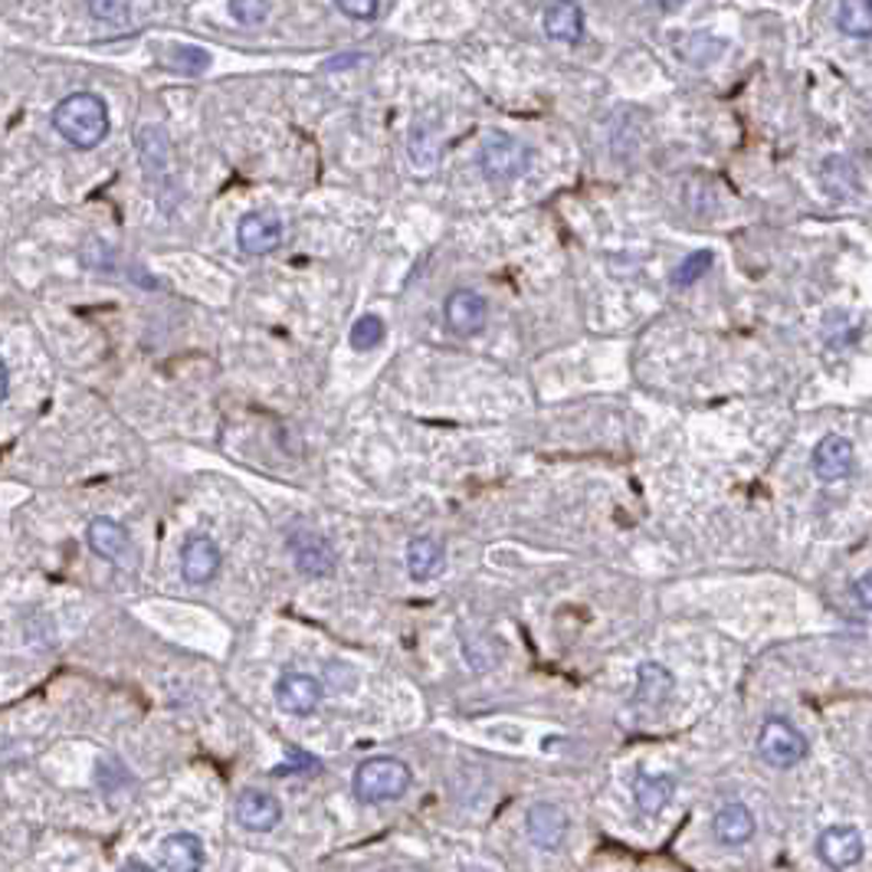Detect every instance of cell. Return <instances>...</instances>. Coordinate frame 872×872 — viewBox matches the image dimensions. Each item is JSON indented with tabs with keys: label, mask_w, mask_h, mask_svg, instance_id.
<instances>
[{
	"label": "cell",
	"mask_w": 872,
	"mask_h": 872,
	"mask_svg": "<svg viewBox=\"0 0 872 872\" xmlns=\"http://www.w3.org/2000/svg\"><path fill=\"white\" fill-rule=\"evenodd\" d=\"M289 551H292V564L305 578L322 581V578H332L335 574V551H332V545L322 535L299 528V532L289 535Z\"/></svg>",
	"instance_id": "obj_5"
},
{
	"label": "cell",
	"mask_w": 872,
	"mask_h": 872,
	"mask_svg": "<svg viewBox=\"0 0 872 872\" xmlns=\"http://www.w3.org/2000/svg\"><path fill=\"white\" fill-rule=\"evenodd\" d=\"M165 66H171L175 72H185V76H201L211 69V53L204 46H171V53L165 56Z\"/></svg>",
	"instance_id": "obj_22"
},
{
	"label": "cell",
	"mask_w": 872,
	"mask_h": 872,
	"mask_svg": "<svg viewBox=\"0 0 872 872\" xmlns=\"http://www.w3.org/2000/svg\"><path fill=\"white\" fill-rule=\"evenodd\" d=\"M226 10L243 26H256V23H262L269 16V3H259V0H233Z\"/></svg>",
	"instance_id": "obj_27"
},
{
	"label": "cell",
	"mask_w": 872,
	"mask_h": 872,
	"mask_svg": "<svg viewBox=\"0 0 872 872\" xmlns=\"http://www.w3.org/2000/svg\"><path fill=\"white\" fill-rule=\"evenodd\" d=\"M754 814L745 804H728L715 814L712 820V834L718 837V843L725 847H741L754 837Z\"/></svg>",
	"instance_id": "obj_16"
},
{
	"label": "cell",
	"mask_w": 872,
	"mask_h": 872,
	"mask_svg": "<svg viewBox=\"0 0 872 872\" xmlns=\"http://www.w3.org/2000/svg\"><path fill=\"white\" fill-rule=\"evenodd\" d=\"M276 702L289 715H312L322 702V682L309 672H282L276 682Z\"/></svg>",
	"instance_id": "obj_10"
},
{
	"label": "cell",
	"mask_w": 872,
	"mask_h": 872,
	"mask_svg": "<svg viewBox=\"0 0 872 872\" xmlns=\"http://www.w3.org/2000/svg\"><path fill=\"white\" fill-rule=\"evenodd\" d=\"M837 26L847 36H870L872 33V7L860 0H847L837 7Z\"/></svg>",
	"instance_id": "obj_23"
},
{
	"label": "cell",
	"mask_w": 872,
	"mask_h": 872,
	"mask_svg": "<svg viewBox=\"0 0 872 872\" xmlns=\"http://www.w3.org/2000/svg\"><path fill=\"white\" fill-rule=\"evenodd\" d=\"M532 165V152L528 145H522L515 135L508 132H485L479 142V168L489 181L495 185H512L518 181Z\"/></svg>",
	"instance_id": "obj_2"
},
{
	"label": "cell",
	"mask_w": 872,
	"mask_h": 872,
	"mask_svg": "<svg viewBox=\"0 0 872 872\" xmlns=\"http://www.w3.org/2000/svg\"><path fill=\"white\" fill-rule=\"evenodd\" d=\"M758 754L771 768H794L807 754V738L787 718H768L758 735Z\"/></svg>",
	"instance_id": "obj_4"
},
{
	"label": "cell",
	"mask_w": 872,
	"mask_h": 872,
	"mask_svg": "<svg viewBox=\"0 0 872 872\" xmlns=\"http://www.w3.org/2000/svg\"><path fill=\"white\" fill-rule=\"evenodd\" d=\"M286 236V226L282 217L272 214V211H256V214H246L236 226V246L246 253V256H266L272 249H279Z\"/></svg>",
	"instance_id": "obj_7"
},
{
	"label": "cell",
	"mask_w": 872,
	"mask_h": 872,
	"mask_svg": "<svg viewBox=\"0 0 872 872\" xmlns=\"http://www.w3.org/2000/svg\"><path fill=\"white\" fill-rule=\"evenodd\" d=\"M672 692V672L659 662H644L637 672V702L644 705H659Z\"/></svg>",
	"instance_id": "obj_21"
},
{
	"label": "cell",
	"mask_w": 872,
	"mask_h": 872,
	"mask_svg": "<svg viewBox=\"0 0 872 872\" xmlns=\"http://www.w3.org/2000/svg\"><path fill=\"white\" fill-rule=\"evenodd\" d=\"M7 391H10V371H7V365L0 358V404L7 401Z\"/></svg>",
	"instance_id": "obj_31"
},
{
	"label": "cell",
	"mask_w": 872,
	"mask_h": 872,
	"mask_svg": "<svg viewBox=\"0 0 872 872\" xmlns=\"http://www.w3.org/2000/svg\"><path fill=\"white\" fill-rule=\"evenodd\" d=\"M436 155H439V148H436V142L431 138V132H424L417 125L411 132V161H414V168H434Z\"/></svg>",
	"instance_id": "obj_26"
},
{
	"label": "cell",
	"mask_w": 872,
	"mask_h": 872,
	"mask_svg": "<svg viewBox=\"0 0 872 872\" xmlns=\"http://www.w3.org/2000/svg\"><path fill=\"white\" fill-rule=\"evenodd\" d=\"M220 548L208 535H191L181 548V574L191 584H211L220 574Z\"/></svg>",
	"instance_id": "obj_12"
},
{
	"label": "cell",
	"mask_w": 872,
	"mask_h": 872,
	"mask_svg": "<svg viewBox=\"0 0 872 872\" xmlns=\"http://www.w3.org/2000/svg\"><path fill=\"white\" fill-rule=\"evenodd\" d=\"M672 791H675L672 774H650V771L634 774V801L640 814H659L669 804Z\"/></svg>",
	"instance_id": "obj_19"
},
{
	"label": "cell",
	"mask_w": 872,
	"mask_h": 872,
	"mask_svg": "<svg viewBox=\"0 0 872 872\" xmlns=\"http://www.w3.org/2000/svg\"><path fill=\"white\" fill-rule=\"evenodd\" d=\"M204 860H208V853H204L201 837H194L188 830L168 834L161 840V867L168 872H201Z\"/></svg>",
	"instance_id": "obj_14"
},
{
	"label": "cell",
	"mask_w": 872,
	"mask_h": 872,
	"mask_svg": "<svg viewBox=\"0 0 872 872\" xmlns=\"http://www.w3.org/2000/svg\"><path fill=\"white\" fill-rule=\"evenodd\" d=\"M122 872H152V870H148L145 863H128V867H125Z\"/></svg>",
	"instance_id": "obj_33"
},
{
	"label": "cell",
	"mask_w": 872,
	"mask_h": 872,
	"mask_svg": "<svg viewBox=\"0 0 872 872\" xmlns=\"http://www.w3.org/2000/svg\"><path fill=\"white\" fill-rule=\"evenodd\" d=\"M414 774L401 758H371L355 771V794L365 804H388L404 797Z\"/></svg>",
	"instance_id": "obj_3"
},
{
	"label": "cell",
	"mask_w": 872,
	"mask_h": 872,
	"mask_svg": "<svg viewBox=\"0 0 872 872\" xmlns=\"http://www.w3.org/2000/svg\"><path fill=\"white\" fill-rule=\"evenodd\" d=\"M485 312H489L485 299H482L479 292H472V289H456V292L446 299V305H443L446 325H449V332H456V335H476V332H482V325H485Z\"/></svg>",
	"instance_id": "obj_13"
},
{
	"label": "cell",
	"mask_w": 872,
	"mask_h": 872,
	"mask_svg": "<svg viewBox=\"0 0 872 872\" xmlns=\"http://www.w3.org/2000/svg\"><path fill=\"white\" fill-rule=\"evenodd\" d=\"M708 269H712V253H708V249H698V253H692V256H685V259L679 262V269L672 272V282H675V286H689V282L702 279Z\"/></svg>",
	"instance_id": "obj_25"
},
{
	"label": "cell",
	"mask_w": 872,
	"mask_h": 872,
	"mask_svg": "<svg viewBox=\"0 0 872 872\" xmlns=\"http://www.w3.org/2000/svg\"><path fill=\"white\" fill-rule=\"evenodd\" d=\"M89 13H92L96 20H112V23H119V20H125L132 10H128L125 3H115V0H96V3H89Z\"/></svg>",
	"instance_id": "obj_29"
},
{
	"label": "cell",
	"mask_w": 872,
	"mask_h": 872,
	"mask_svg": "<svg viewBox=\"0 0 872 872\" xmlns=\"http://www.w3.org/2000/svg\"><path fill=\"white\" fill-rule=\"evenodd\" d=\"M49 122L63 142L89 152V148H99L109 135V105L96 92H72L53 109Z\"/></svg>",
	"instance_id": "obj_1"
},
{
	"label": "cell",
	"mask_w": 872,
	"mask_h": 872,
	"mask_svg": "<svg viewBox=\"0 0 872 872\" xmlns=\"http://www.w3.org/2000/svg\"><path fill=\"white\" fill-rule=\"evenodd\" d=\"M541 23H545V33L558 43H578L584 36V13L578 3H551Z\"/></svg>",
	"instance_id": "obj_20"
},
{
	"label": "cell",
	"mask_w": 872,
	"mask_h": 872,
	"mask_svg": "<svg viewBox=\"0 0 872 872\" xmlns=\"http://www.w3.org/2000/svg\"><path fill=\"white\" fill-rule=\"evenodd\" d=\"M338 10L355 20H374L381 13V3L378 0H338Z\"/></svg>",
	"instance_id": "obj_28"
},
{
	"label": "cell",
	"mask_w": 872,
	"mask_h": 872,
	"mask_svg": "<svg viewBox=\"0 0 872 872\" xmlns=\"http://www.w3.org/2000/svg\"><path fill=\"white\" fill-rule=\"evenodd\" d=\"M853 594L860 597V607H863V611H870V574H863V578L853 584Z\"/></svg>",
	"instance_id": "obj_30"
},
{
	"label": "cell",
	"mask_w": 872,
	"mask_h": 872,
	"mask_svg": "<svg viewBox=\"0 0 872 872\" xmlns=\"http://www.w3.org/2000/svg\"><path fill=\"white\" fill-rule=\"evenodd\" d=\"M233 817L243 830L269 834L282 820V804L266 791H243L233 804Z\"/></svg>",
	"instance_id": "obj_11"
},
{
	"label": "cell",
	"mask_w": 872,
	"mask_h": 872,
	"mask_svg": "<svg viewBox=\"0 0 872 872\" xmlns=\"http://www.w3.org/2000/svg\"><path fill=\"white\" fill-rule=\"evenodd\" d=\"M528 837L541 850H558L568 837V817L555 804H535L528 814Z\"/></svg>",
	"instance_id": "obj_15"
},
{
	"label": "cell",
	"mask_w": 872,
	"mask_h": 872,
	"mask_svg": "<svg viewBox=\"0 0 872 872\" xmlns=\"http://www.w3.org/2000/svg\"><path fill=\"white\" fill-rule=\"evenodd\" d=\"M138 155H142V165L152 178H165L168 168L175 165V155H171V142L165 135V128L158 125H145L138 128Z\"/></svg>",
	"instance_id": "obj_18"
},
{
	"label": "cell",
	"mask_w": 872,
	"mask_h": 872,
	"mask_svg": "<svg viewBox=\"0 0 872 872\" xmlns=\"http://www.w3.org/2000/svg\"><path fill=\"white\" fill-rule=\"evenodd\" d=\"M355 63H361V56H335V59L325 63V69H335V66H355Z\"/></svg>",
	"instance_id": "obj_32"
},
{
	"label": "cell",
	"mask_w": 872,
	"mask_h": 872,
	"mask_svg": "<svg viewBox=\"0 0 872 872\" xmlns=\"http://www.w3.org/2000/svg\"><path fill=\"white\" fill-rule=\"evenodd\" d=\"M384 335H388V325H384L381 315H361V318L351 325L348 342H351L355 351H374V348L384 342Z\"/></svg>",
	"instance_id": "obj_24"
},
{
	"label": "cell",
	"mask_w": 872,
	"mask_h": 872,
	"mask_svg": "<svg viewBox=\"0 0 872 872\" xmlns=\"http://www.w3.org/2000/svg\"><path fill=\"white\" fill-rule=\"evenodd\" d=\"M817 853H820V860H824L830 870L837 872L850 870V867H857V863L863 860V837H860L857 827H843V824L827 827V830L817 837Z\"/></svg>",
	"instance_id": "obj_9"
},
{
	"label": "cell",
	"mask_w": 872,
	"mask_h": 872,
	"mask_svg": "<svg viewBox=\"0 0 872 872\" xmlns=\"http://www.w3.org/2000/svg\"><path fill=\"white\" fill-rule=\"evenodd\" d=\"M446 568V548L431 535H421L407 545V571L414 581H434Z\"/></svg>",
	"instance_id": "obj_17"
},
{
	"label": "cell",
	"mask_w": 872,
	"mask_h": 872,
	"mask_svg": "<svg viewBox=\"0 0 872 872\" xmlns=\"http://www.w3.org/2000/svg\"><path fill=\"white\" fill-rule=\"evenodd\" d=\"M86 541H89V548L99 558H105V561H112L119 568H128L132 564V551H135L132 548V538H128L125 525H119L115 518H105V515L92 518L89 528H86Z\"/></svg>",
	"instance_id": "obj_8"
},
{
	"label": "cell",
	"mask_w": 872,
	"mask_h": 872,
	"mask_svg": "<svg viewBox=\"0 0 872 872\" xmlns=\"http://www.w3.org/2000/svg\"><path fill=\"white\" fill-rule=\"evenodd\" d=\"M810 466H814V476L820 482H840V479H850L853 469H857V449H853V439L840 434L824 436L817 446H814V456H810Z\"/></svg>",
	"instance_id": "obj_6"
}]
</instances>
